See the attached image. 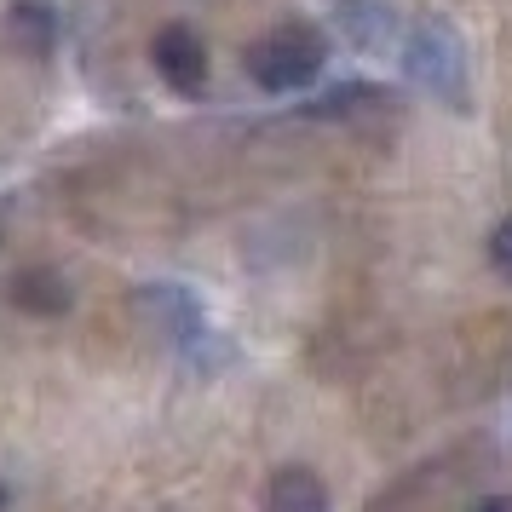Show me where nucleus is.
I'll return each mask as SVG.
<instances>
[{
  "mask_svg": "<svg viewBox=\"0 0 512 512\" xmlns=\"http://www.w3.org/2000/svg\"><path fill=\"white\" fill-rule=\"evenodd\" d=\"M397 58H403V75L420 93H432L449 110H466V47L455 35V24H443V18L409 24L403 41H397Z\"/></svg>",
  "mask_w": 512,
  "mask_h": 512,
  "instance_id": "f257e3e1",
  "label": "nucleus"
},
{
  "mask_svg": "<svg viewBox=\"0 0 512 512\" xmlns=\"http://www.w3.org/2000/svg\"><path fill=\"white\" fill-rule=\"evenodd\" d=\"M248 75H254L265 93H300L311 87L328 64V41L311 24H277L271 35H259L248 47Z\"/></svg>",
  "mask_w": 512,
  "mask_h": 512,
  "instance_id": "f03ea898",
  "label": "nucleus"
},
{
  "mask_svg": "<svg viewBox=\"0 0 512 512\" xmlns=\"http://www.w3.org/2000/svg\"><path fill=\"white\" fill-rule=\"evenodd\" d=\"M150 64H156V75H162L173 93H202V87H208V47H202V35L190 24L156 29Z\"/></svg>",
  "mask_w": 512,
  "mask_h": 512,
  "instance_id": "7ed1b4c3",
  "label": "nucleus"
},
{
  "mask_svg": "<svg viewBox=\"0 0 512 512\" xmlns=\"http://www.w3.org/2000/svg\"><path fill=\"white\" fill-rule=\"evenodd\" d=\"M334 24L357 52H386L397 47V12L386 0H334Z\"/></svg>",
  "mask_w": 512,
  "mask_h": 512,
  "instance_id": "20e7f679",
  "label": "nucleus"
},
{
  "mask_svg": "<svg viewBox=\"0 0 512 512\" xmlns=\"http://www.w3.org/2000/svg\"><path fill=\"white\" fill-rule=\"evenodd\" d=\"M150 311L167 323V334H173L179 346L208 340V317H202L196 294H190V288H179V282H156V288H150Z\"/></svg>",
  "mask_w": 512,
  "mask_h": 512,
  "instance_id": "39448f33",
  "label": "nucleus"
},
{
  "mask_svg": "<svg viewBox=\"0 0 512 512\" xmlns=\"http://www.w3.org/2000/svg\"><path fill=\"white\" fill-rule=\"evenodd\" d=\"M265 512H328V489L305 466H282L265 489Z\"/></svg>",
  "mask_w": 512,
  "mask_h": 512,
  "instance_id": "423d86ee",
  "label": "nucleus"
},
{
  "mask_svg": "<svg viewBox=\"0 0 512 512\" xmlns=\"http://www.w3.org/2000/svg\"><path fill=\"white\" fill-rule=\"evenodd\" d=\"M52 35H58V24H52V6H41V0H18L6 12V41L24 52V58H47Z\"/></svg>",
  "mask_w": 512,
  "mask_h": 512,
  "instance_id": "0eeeda50",
  "label": "nucleus"
},
{
  "mask_svg": "<svg viewBox=\"0 0 512 512\" xmlns=\"http://www.w3.org/2000/svg\"><path fill=\"white\" fill-rule=\"evenodd\" d=\"M12 305H24L35 317H58L70 305V288H64L58 271H24V277L12 282Z\"/></svg>",
  "mask_w": 512,
  "mask_h": 512,
  "instance_id": "6e6552de",
  "label": "nucleus"
},
{
  "mask_svg": "<svg viewBox=\"0 0 512 512\" xmlns=\"http://www.w3.org/2000/svg\"><path fill=\"white\" fill-rule=\"evenodd\" d=\"M380 87H334V93L317 104V116H346V110H363V104H380Z\"/></svg>",
  "mask_w": 512,
  "mask_h": 512,
  "instance_id": "1a4fd4ad",
  "label": "nucleus"
},
{
  "mask_svg": "<svg viewBox=\"0 0 512 512\" xmlns=\"http://www.w3.org/2000/svg\"><path fill=\"white\" fill-rule=\"evenodd\" d=\"M489 259H495V271L512 282V219H501V225L489 231Z\"/></svg>",
  "mask_w": 512,
  "mask_h": 512,
  "instance_id": "9d476101",
  "label": "nucleus"
},
{
  "mask_svg": "<svg viewBox=\"0 0 512 512\" xmlns=\"http://www.w3.org/2000/svg\"><path fill=\"white\" fill-rule=\"evenodd\" d=\"M472 512H512V495H484Z\"/></svg>",
  "mask_w": 512,
  "mask_h": 512,
  "instance_id": "9b49d317",
  "label": "nucleus"
},
{
  "mask_svg": "<svg viewBox=\"0 0 512 512\" xmlns=\"http://www.w3.org/2000/svg\"><path fill=\"white\" fill-rule=\"evenodd\" d=\"M0 512H12V495H6V484H0Z\"/></svg>",
  "mask_w": 512,
  "mask_h": 512,
  "instance_id": "f8f14e48",
  "label": "nucleus"
}]
</instances>
